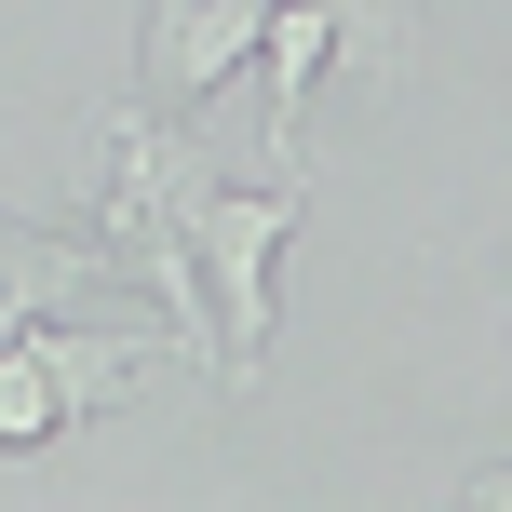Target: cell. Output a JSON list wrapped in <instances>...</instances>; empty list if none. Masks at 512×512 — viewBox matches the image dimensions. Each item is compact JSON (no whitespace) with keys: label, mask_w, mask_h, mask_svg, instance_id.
I'll return each instance as SVG.
<instances>
[{"label":"cell","mask_w":512,"mask_h":512,"mask_svg":"<svg viewBox=\"0 0 512 512\" xmlns=\"http://www.w3.org/2000/svg\"><path fill=\"white\" fill-rule=\"evenodd\" d=\"M297 230H310L297 176H270V189L216 176L203 203H189V270H203V310H216V351L203 364H230V378L270 364V283H283V243H297Z\"/></svg>","instance_id":"6da1fadb"},{"label":"cell","mask_w":512,"mask_h":512,"mask_svg":"<svg viewBox=\"0 0 512 512\" xmlns=\"http://www.w3.org/2000/svg\"><path fill=\"white\" fill-rule=\"evenodd\" d=\"M256 27H270V0H149L135 68H149L162 108H216V81L256 68Z\"/></svg>","instance_id":"7a4b0ae2"},{"label":"cell","mask_w":512,"mask_h":512,"mask_svg":"<svg viewBox=\"0 0 512 512\" xmlns=\"http://www.w3.org/2000/svg\"><path fill=\"white\" fill-rule=\"evenodd\" d=\"M256 54H270V162L297 176V135H310V95H324V0H270V27H256Z\"/></svg>","instance_id":"3957f363"},{"label":"cell","mask_w":512,"mask_h":512,"mask_svg":"<svg viewBox=\"0 0 512 512\" xmlns=\"http://www.w3.org/2000/svg\"><path fill=\"white\" fill-rule=\"evenodd\" d=\"M95 243H54V230H14L0 216V324H41V310H68V297H95Z\"/></svg>","instance_id":"277c9868"},{"label":"cell","mask_w":512,"mask_h":512,"mask_svg":"<svg viewBox=\"0 0 512 512\" xmlns=\"http://www.w3.org/2000/svg\"><path fill=\"white\" fill-rule=\"evenodd\" d=\"M324 54H351L364 81H405V0H324Z\"/></svg>","instance_id":"5b68a950"}]
</instances>
